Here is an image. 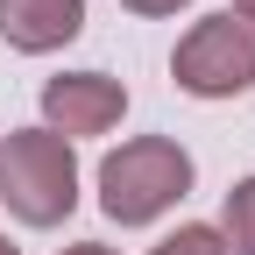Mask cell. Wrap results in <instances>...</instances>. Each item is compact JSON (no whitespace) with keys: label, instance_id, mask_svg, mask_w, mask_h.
I'll use <instances>...</instances> for the list:
<instances>
[{"label":"cell","instance_id":"1","mask_svg":"<svg viewBox=\"0 0 255 255\" xmlns=\"http://www.w3.org/2000/svg\"><path fill=\"white\" fill-rule=\"evenodd\" d=\"M0 206L21 227H57L78 206V156L50 128H14L0 135Z\"/></svg>","mask_w":255,"mask_h":255},{"label":"cell","instance_id":"2","mask_svg":"<svg viewBox=\"0 0 255 255\" xmlns=\"http://www.w3.org/2000/svg\"><path fill=\"white\" fill-rule=\"evenodd\" d=\"M191 191V149L170 135H135L100 163V206L121 227H149Z\"/></svg>","mask_w":255,"mask_h":255},{"label":"cell","instance_id":"3","mask_svg":"<svg viewBox=\"0 0 255 255\" xmlns=\"http://www.w3.org/2000/svg\"><path fill=\"white\" fill-rule=\"evenodd\" d=\"M170 78L191 100H234V92H248L255 85V21L234 14V7L191 21L177 36V50H170Z\"/></svg>","mask_w":255,"mask_h":255},{"label":"cell","instance_id":"4","mask_svg":"<svg viewBox=\"0 0 255 255\" xmlns=\"http://www.w3.org/2000/svg\"><path fill=\"white\" fill-rule=\"evenodd\" d=\"M128 114V85L107 78V71H64V78H43V128L64 142L78 135H107Z\"/></svg>","mask_w":255,"mask_h":255},{"label":"cell","instance_id":"5","mask_svg":"<svg viewBox=\"0 0 255 255\" xmlns=\"http://www.w3.org/2000/svg\"><path fill=\"white\" fill-rule=\"evenodd\" d=\"M85 28V0H0V43L21 57H50Z\"/></svg>","mask_w":255,"mask_h":255},{"label":"cell","instance_id":"6","mask_svg":"<svg viewBox=\"0 0 255 255\" xmlns=\"http://www.w3.org/2000/svg\"><path fill=\"white\" fill-rule=\"evenodd\" d=\"M227 255H255V177H241L227 191V227H220Z\"/></svg>","mask_w":255,"mask_h":255},{"label":"cell","instance_id":"7","mask_svg":"<svg viewBox=\"0 0 255 255\" xmlns=\"http://www.w3.org/2000/svg\"><path fill=\"white\" fill-rule=\"evenodd\" d=\"M149 255H227V241H220V227H206V220H184V227L163 234Z\"/></svg>","mask_w":255,"mask_h":255},{"label":"cell","instance_id":"8","mask_svg":"<svg viewBox=\"0 0 255 255\" xmlns=\"http://www.w3.org/2000/svg\"><path fill=\"white\" fill-rule=\"evenodd\" d=\"M128 14H177V7H191V0H121Z\"/></svg>","mask_w":255,"mask_h":255},{"label":"cell","instance_id":"9","mask_svg":"<svg viewBox=\"0 0 255 255\" xmlns=\"http://www.w3.org/2000/svg\"><path fill=\"white\" fill-rule=\"evenodd\" d=\"M57 255H121V248H107V241H71V248H57Z\"/></svg>","mask_w":255,"mask_h":255},{"label":"cell","instance_id":"10","mask_svg":"<svg viewBox=\"0 0 255 255\" xmlns=\"http://www.w3.org/2000/svg\"><path fill=\"white\" fill-rule=\"evenodd\" d=\"M227 7H234V14H248V21H255V0H227Z\"/></svg>","mask_w":255,"mask_h":255},{"label":"cell","instance_id":"11","mask_svg":"<svg viewBox=\"0 0 255 255\" xmlns=\"http://www.w3.org/2000/svg\"><path fill=\"white\" fill-rule=\"evenodd\" d=\"M0 255H21V248H14V241H7V234H0Z\"/></svg>","mask_w":255,"mask_h":255}]
</instances>
